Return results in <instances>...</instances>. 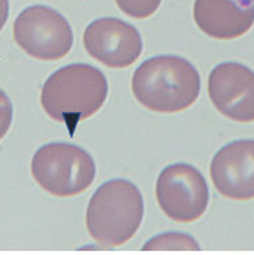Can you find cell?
Listing matches in <instances>:
<instances>
[{"label":"cell","instance_id":"6da1fadb","mask_svg":"<svg viewBox=\"0 0 254 255\" xmlns=\"http://www.w3.org/2000/svg\"><path fill=\"white\" fill-rule=\"evenodd\" d=\"M108 83L102 70L88 64H70L49 76L41 104L53 121L64 123L73 136L79 122L96 114L106 102Z\"/></svg>","mask_w":254,"mask_h":255},{"label":"cell","instance_id":"7a4b0ae2","mask_svg":"<svg viewBox=\"0 0 254 255\" xmlns=\"http://www.w3.org/2000/svg\"><path fill=\"white\" fill-rule=\"evenodd\" d=\"M131 89L139 104L149 111L180 112L198 100L200 76L183 57H152L135 69Z\"/></svg>","mask_w":254,"mask_h":255},{"label":"cell","instance_id":"3957f363","mask_svg":"<svg viewBox=\"0 0 254 255\" xmlns=\"http://www.w3.org/2000/svg\"><path fill=\"white\" fill-rule=\"evenodd\" d=\"M143 219V197L125 178L104 182L92 195L87 208V230L103 249L123 246L134 237Z\"/></svg>","mask_w":254,"mask_h":255},{"label":"cell","instance_id":"277c9868","mask_svg":"<svg viewBox=\"0 0 254 255\" xmlns=\"http://www.w3.org/2000/svg\"><path fill=\"white\" fill-rule=\"evenodd\" d=\"M31 174L38 185L56 197L81 195L92 185L96 165L80 146L54 142L42 146L31 159Z\"/></svg>","mask_w":254,"mask_h":255},{"label":"cell","instance_id":"5b68a950","mask_svg":"<svg viewBox=\"0 0 254 255\" xmlns=\"http://www.w3.org/2000/svg\"><path fill=\"white\" fill-rule=\"evenodd\" d=\"M14 39L32 58L57 61L73 46V31L58 11L37 4L24 8L15 19Z\"/></svg>","mask_w":254,"mask_h":255},{"label":"cell","instance_id":"8992f818","mask_svg":"<svg viewBox=\"0 0 254 255\" xmlns=\"http://www.w3.org/2000/svg\"><path fill=\"white\" fill-rule=\"evenodd\" d=\"M156 197L168 218L179 223H192L206 214L210 190L196 167L188 163H173L160 173Z\"/></svg>","mask_w":254,"mask_h":255},{"label":"cell","instance_id":"52a82bcc","mask_svg":"<svg viewBox=\"0 0 254 255\" xmlns=\"http://www.w3.org/2000/svg\"><path fill=\"white\" fill-rule=\"evenodd\" d=\"M83 43L89 56L115 69L129 68L142 53V38L133 24L118 18H100L84 30Z\"/></svg>","mask_w":254,"mask_h":255},{"label":"cell","instance_id":"ba28073f","mask_svg":"<svg viewBox=\"0 0 254 255\" xmlns=\"http://www.w3.org/2000/svg\"><path fill=\"white\" fill-rule=\"evenodd\" d=\"M208 96L214 107L234 122H254V72L238 62L215 66L208 77Z\"/></svg>","mask_w":254,"mask_h":255},{"label":"cell","instance_id":"9c48e42d","mask_svg":"<svg viewBox=\"0 0 254 255\" xmlns=\"http://www.w3.org/2000/svg\"><path fill=\"white\" fill-rule=\"evenodd\" d=\"M210 176L223 197L254 199V140H234L223 146L211 161Z\"/></svg>","mask_w":254,"mask_h":255},{"label":"cell","instance_id":"30bf717a","mask_svg":"<svg viewBox=\"0 0 254 255\" xmlns=\"http://www.w3.org/2000/svg\"><path fill=\"white\" fill-rule=\"evenodd\" d=\"M194 19L206 35L230 41L254 24V0H195Z\"/></svg>","mask_w":254,"mask_h":255},{"label":"cell","instance_id":"8fae6325","mask_svg":"<svg viewBox=\"0 0 254 255\" xmlns=\"http://www.w3.org/2000/svg\"><path fill=\"white\" fill-rule=\"evenodd\" d=\"M143 251H200L194 238L180 232H167L153 238L142 247Z\"/></svg>","mask_w":254,"mask_h":255},{"label":"cell","instance_id":"7c38bea8","mask_svg":"<svg viewBox=\"0 0 254 255\" xmlns=\"http://www.w3.org/2000/svg\"><path fill=\"white\" fill-rule=\"evenodd\" d=\"M120 11L134 19H146L158 9L162 0H115Z\"/></svg>","mask_w":254,"mask_h":255},{"label":"cell","instance_id":"4fadbf2b","mask_svg":"<svg viewBox=\"0 0 254 255\" xmlns=\"http://www.w3.org/2000/svg\"><path fill=\"white\" fill-rule=\"evenodd\" d=\"M12 123V104L7 93L0 89V140L8 132Z\"/></svg>","mask_w":254,"mask_h":255},{"label":"cell","instance_id":"5bb4252c","mask_svg":"<svg viewBox=\"0 0 254 255\" xmlns=\"http://www.w3.org/2000/svg\"><path fill=\"white\" fill-rule=\"evenodd\" d=\"M9 15V1L8 0H0V31L4 27L5 22Z\"/></svg>","mask_w":254,"mask_h":255}]
</instances>
